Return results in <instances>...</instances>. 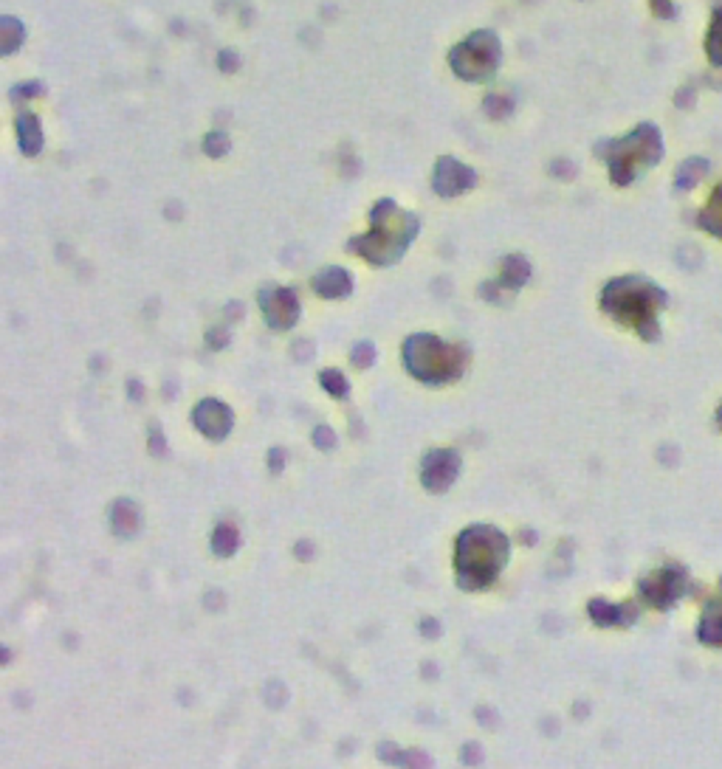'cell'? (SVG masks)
I'll return each mask as SVG.
<instances>
[{
  "label": "cell",
  "mask_w": 722,
  "mask_h": 769,
  "mask_svg": "<svg viewBox=\"0 0 722 769\" xmlns=\"http://www.w3.org/2000/svg\"><path fill=\"white\" fill-rule=\"evenodd\" d=\"M451 68L463 79H483L499 65V40L491 32H477L451 51Z\"/></svg>",
  "instance_id": "cell-4"
},
{
  "label": "cell",
  "mask_w": 722,
  "mask_h": 769,
  "mask_svg": "<svg viewBox=\"0 0 722 769\" xmlns=\"http://www.w3.org/2000/svg\"><path fill=\"white\" fill-rule=\"evenodd\" d=\"M474 187V172L455 158H440L435 167V192L443 198H455Z\"/></svg>",
  "instance_id": "cell-6"
},
{
  "label": "cell",
  "mask_w": 722,
  "mask_h": 769,
  "mask_svg": "<svg viewBox=\"0 0 722 769\" xmlns=\"http://www.w3.org/2000/svg\"><path fill=\"white\" fill-rule=\"evenodd\" d=\"M203 149H206V156L223 158L226 152L231 149V141H229V136H226L223 130H215V133H209V136L203 138Z\"/></svg>",
  "instance_id": "cell-14"
},
{
  "label": "cell",
  "mask_w": 722,
  "mask_h": 769,
  "mask_svg": "<svg viewBox=\"0 0 722 769\" xmlns=\"http://www.w3.org/2000/svg\"><path fill=\"white\" fill-rule=\"evenodd\" d=\"M700 226H703V229H708L711 234L722 237V189H716V192H714L711 203H708V206H705V211L700 214Z\"/></svg>",
  "instance_id": "cell-11"
},
{
  "label": "cell",
  "mask_w": 722,
  "mask_h": 769,
  "mask_svg": "<svg viewBox=\"0 0 722 769\" xmlns=\"http://www.w3.org/2000/svg\"><path fill=\"white\" fill-rule=\"evenodd\" d=\"M660 152H663V141H660V133L657 127L652 125H643L638 127L632 136L621 138V141H612L610 144V172L618 183H629L632 178L638 175L641 167H649V164H657L660 161Z\"/></svg>",
  "instance_id": "cell-3"
},
{
  "label": "cell",
  "mask_w": 722,
  "mask_h": 769,
  "mask_svg": "<svg viewBox=\"0 0 722 769\" xmlns=\"http://www.w3.org/2000/svg\"><path fill=\"white\" fill-rule=\"evenodd\" d=\"M23 37H25V28L17 17H0V56H6L12 51H17L23 45Z\"/></svg>",
  "instance_id": "cell-9"
},
{
  "label": "cell",
  "mask_w": 722,
  "mask_h": 769,
  "mask_svg": "<svg viewBox=\"0 0 722 769\" xmlns=\"http://www.w3.org/2000/svg\"><path fill=\"white\" fill-rule=\"evenodd\" d=\"M370 218H373V231L361 240H353V245H347V251L353 249L355 254H361L375 265L395 262L409 245V240L417 234V220L412 214H401L393 200H381Z\"/></svg>",
  "instance_id": "cell-1"
},
{
  "label": "cell",
  "mask_w": 722,
  "mask_h": 769,
  "mask_svg": "<svg viewBox=\"0 0 722 769\" xmlns=\"http://www.w3.org/2000/svg\"><path fill=\"white\" fill-rule=\"evenodd\" d=\"M43 94V85L40 82H23L12 90V99L20 102V99H28V96H40Z\"/></svg>",
  "instance_id": "cell-15"
},
{
  "label": "cell",
  "mask_w": 722,
  "mask_h": 769,
  "mask_svg": "<svg viewBox=\"0 0 722 769\" xmlns=\"http://www.w3.org/2000/svg\"><path fill=\"white\" fill-rule=\"evenodd\" d=\"M218 63H220V71H237L240 56H237L234 51H220V54H218Z\"/></svg>",
  "instance_id": "cell-16"
},
{
  "label": "cell",
  "mask_w": 722,
  "mask_h": 769,
  "mask_svg": "<svg viewBox=\"0 0 722 769\" xmlns=\"http://www.w3.org/2000/svg\"><path fill=\"white\" fill-rule=\"evenodd\" d=\"M663 302H666V293L657 285L641 280V276H623V280L610 282L607 291H604L607 313H612L615 319H621L629 327L641 330L649 338L657 335L654 316H657Z\"/></svg>",
  "instance_id": "cell-2"
},
{
  "label": "cell",
  "mask_w": 722,
  "mask_h": 769,
  "mask_svg": "<svg viewBox=\"0 0 722 769\" xmlns=\"http://www.w3.org/2000/svg\"><path fill=\"white\" fill-rule=\"evenodd\" d=\"M17 144L25 156H37L43 149V130H40V118L34 113H23L17 118Z\"/></svg>",
  "instance_id": "cell-8"
},
{
  "label": "cell",
  "mask_w": 722,
  "mask_h": 769,
  "mask_svg": "<svg viewBox=\"0 0 722 769\" xmlns=\"http://www.w3.org/2000/svg\"><path fill=\"white\" fill-rule=\"evenodd\" d=\"M313 288L324 299H342L353 291V276L339 265H327L313 276Z\"/></svg>",
  "instance_id": "cell-7"
},
{
  "label": "cell",
  "mask_w": 722,
  "mask_h": 769,
  "mask_svg": "<svg viewBox=\"0 0 722 769\" xmlns=\"http://www.w3.org/2000/svg\"><path fill=\"white\" fill-rule=\"evenodd\" d=\"M708 59L714 65H722V12H716L714 23H711V32H708Z\"/></svg>",
  "instance_id": "cell-13"
},
{
  "label": "cell",
  "mask_w": 722,
  "mask_h": 769,
  "mask_svg": "<svg viewBox=\"0 0 722 769\" xmlns=\"http://www.w3.org/2000/svg\"><path fill=\"white\" fill-rule=\"evenodd\" d=\"M530 276V268L522 257H508L502 265V285L508 291H517L519 285H525V280Z\"/></svg>",
  "instance_id": "cell-10"
},
{
  "label": "cell",
  "mask_w": 722,
  "mask_h": 769,
  "mask_svg": "<svg viewBox=\"0 0 722 769\" xmlns=\"http://www.w3.org/2000/svg\"><path fill=\"white\" fill-rule=\"evenodd\" d=\"M257 302L262 304L271 327H291L299 316V299L291 288H262Z\"/></svg>",
  "instance_id": "cell-5"
},
{
  "label": "cell",
  "mask_w": 722,
  "mask_h": 769,
  "mask_svg": "<svg viewBox=\"0 0 722 769\" xmlns=\"http://www.w3.org/2000/svg\"><path fill=\"white\" fill-rule=\"evenodd\" d=\"M705 169H708V164L700 161V158L685 161V164L680 167V175H677V189H691V187H694V183L703 178Z\"/></svg>",
  "instance_id": "cell-12"
}]
</instances>
